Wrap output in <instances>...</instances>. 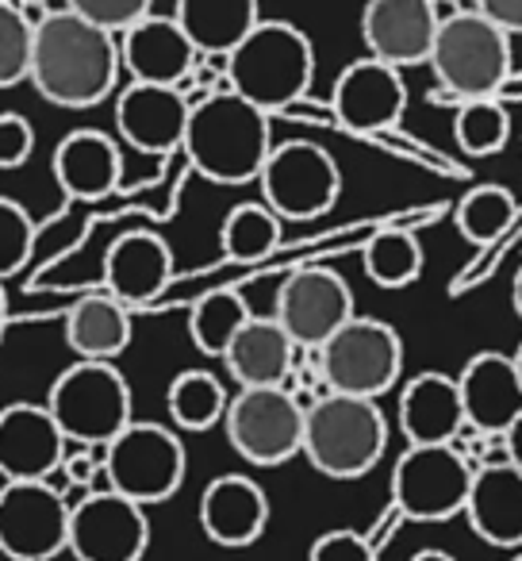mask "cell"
<instances>
[{
  "label": "cell",
  "mask_w": 522,
  "mask_h": 561,
  "mask_svg": "<svg viewBox=\"0 0 522 561\" xmlns=\"http://www.w3.org/2000/svg\"><path fill=\"white\" fill-rule=\"evenodd\" d=\"M119 70L116 39L85 24L70 4H58L55 16L35 32L27 81L58 108H93L116 93Z\"/></svg>",
  "instance_id": "6da1fadb"
},
{
  "label": "cell",
  "mask_w": 522,
  "mask_h": 561,
  "mask_svg": "<svg viewBox=\"0 0 522 561\" xmlns=\"http://www.w3.org/2000/svg\"><path fill=\"white\" fill-rule=\"evenodd\" d=\"M181 154L216 185H246L262 178V165L274 154V124L231 89L211 93L188 112Z\"/></svg>",
  "instance_id": "7a4b0ae2"
},
{
  "label": "cell",
  "mask_w": 522,
  "mask_h": 561,
  "mask_svg": "<svg viewBox=\"0 0 522 561\" xmlns=\"http://www.w3.org/2000/svg\"><path fill=\"white\" fill-rule=\"evenodd\" d=\"M315 78V50L297 24L262 20L227 58V89L266 116L304 101Z\"/></svg>",
  "instance_id": "3957f363"
},
{
  "label": "cell",
  "mask_w": 522,
  "mask_h": 561,
  "mask_svg": "<svg viewBox=\"0 0 522 561\" xmlns=\"http://www.w3.org/2000/svg\"><path fill=\"white\" fill-rule=\"evenodd\" d=\"M430 70L445 101H499V89L511 78V39L499 35L476 9L442 12Z\"/></svg>",
  "instance_id": "277c9868"
},
{
  "label": "cell",
  "mask_w": 522,
  "mask_h": 561,
  "mask_svg": "<svg viewBox=\"0 0 522 561\" xmlns=\"http://www.w3.org/2000/svg\"><path fill=\"white\" fill-rule=\"evenodd\" d=\"M388 446V420L376 400L323 392L304 412V458L335 481L366 477Z\"/></svg>",
  "instance_id": "5b68a950"
},
{
  "label": "cell",
  "mask_w": 522,
  "mask_h": 561,
  "mask_svg": "<svg viewBox=\"0 0 522 561\" xmlns=\"http://www.w3.org/2000/svg\"><path fill=\"white\" fill-rule=\"evenodd\" d=\"M47 412L58 423L62 438L108 450L135 423L131 385L112 362H73L50 385Z\"/></svg>",
  "instance_id": "8992f818"
},
{
  "label": "cell",
  "mask_w": 522,
  "mask_h": 561,
  "mask_svg": "<svg viewBox=\"0 0 522 561\" xmlns=\"http://www.w3.org/2000/svg\"><path fill=\"white\" fill-rule=\"evenodd\" d=\"M315 358H320V377L327 392L376 400L399 381L404 343L392 323L353 316L323 351H315Z\"/></svg>",
  "instance_id": "52a82bcc"
},
{
  "label": "cell",
  "mask_w": 522,
  "mask_h": 561,
  "mask_svg": "<svg viewBox=\"0 0 522 561\" xmlns=\"http://www.w3.org/2000/svg\"><path fill=\"white\" fill-rule=\"evenodd\" d=\"M104 477H108V492L131 504H165L185 481V446L162 423L135 420L104 450Z\"/></svg>",
  "instance_id": "ba28073f"
},
{
  "label": "cell",
  "mask_w": 522,
  "mask_h": 561,
  "mask_svg": "<svg viewBox=\"0 0 522 561\" xmlns=\"http://www.w3.org/2000/svg\"><path fill=\"white\" fill-rule=\"evenodd\" d=\"M473 473L457 446H407L392 469V512L415 523L453 519L465 512Z\"/></svg>",
  "instance_id": "9c48e42d"
},
{
  "label": "cell",
  "mask_w": 522,
  "mask_h": 561,
  "mask_svg": "<svg viewBox=\"0 0 522 561\" xmlns=\"http://www.w3.org/2000/svg\"><path fill=\"white\" fill-rule=\"evenodd\" d=\"M257 185H262V204L281 224L285 219H315L335 208L338 193H343V170L330 158V150L292 139L274 147Z\"/></svg>",
  "instance_id": "30bf717a"
},
{
  "label": "cell",
  "mask_w": 522,
  "mask_h": 561,
  "mask_svg": "<svg viewBox=\"0 0 522 561\" xmlns=\"http://www.w3.org/2000/svg\"><path fill=\"white\" fill-rule=\"evenodd\" d=\"M223 427L250 466H285L304 450V404L289 389H239Z\"/></svg>",
  "instance_id": "8fae6325"
},
{
  "label": "cell",
  "mask_w": 522,
  "mask_h": 561,
  "mask_svg": "<svg viewBox=\"0 0 522 561\" xmlns=\"http://www.w3.org/2000/svg\"><path fill=\"white\" fill-rule=\"evenodd\" d=\"M274 320L297 351H323L353 320V293L335 270L308 265L277 289Z\"/></svg>",
  "instance_id": "7c38bea8"
},
{
  "label": "cell",
  "mask_w": 522,
  "mask_h": 561,
  "mask_svg": "<svg viewBox=\"0 0 522 561\" xmlns=\"http://www.w3.org/2000/svg\"><path fill=\"white\" fill-rule=\"evenodd\" d=\"M70 542V504L47 481L0 489V553L16 561H50Z\"/></svg>",
  "instance_id": "4fadbf2b"
},
{
  "label": "cell",
  "mask_w": 522,
  "mask_h": 561,
  "mask_svg": "<svg viewBox=\"0 0 522 561\" xmlns=\"http://www.w3.org/2000/svg\"><path fill=\"white\" fill-rule=\"evenodd\" d=\"M150 546L147 507L116 496L89 492L70 507V542L66 550L78 561H142Z\"/></svg>",
  "instance_id": "5bb4252c"
},
{
  "label": "cell",
  "mask_w": 522,
  "mask_h": 561,
  "mask_svg": "<svg viewBox=\"0 0 522 561\" xmlns=\"http://www.w3.org/2000/svg\"><path fill=\"white\" fill-rule=\"evenodd\" d=\"M438 24H442V9L430 0H373L361 12V39L373 62L404 70V66L430 62Z\"/></svg>",
  "instance_id": "9a60e30c"
},
{
  "label": "cell",
  "mask_w": 522,
  "mask_h": 561,
  "mask_svg": "<svg viewBox=\"0 0 522 561\" xmlns=\"http://www.w3.org/2000/svg\"><path fill=\"white\" fill-rule=\"evenodd\" d=\"M330 112L335 124L358 135H384L399 124L407 108V85L399 70L381 66L373 58H358L350 62L335 81L330 93Z\"/></svg>",
  "instance_id": "2e32d148"
},
{
  "label": "cell",
  "mask_w": 522,
  "mask_h": 561,
  "mask_svg": "<svg viewBox=\"0 0 522 561\" xmlns=\"http://www.w3.org/2000/svg\"><path fill=\"white\" fill-rule=\"evenodd\" d=\"M66 461V438L50 420L47 404L0 408V477L4 484L47 481Z\"/></svg>",
  "instance_id": "e0dca14e"
},
{
  "label": "cell",
  "mask_w": 522,
  "mask_h": 561,
  "mask_svg": "<svg viewBox=\"0 0 522 561\" xmlns=\"http://www.w3.org/2000/svg\"><path fill=\"white\" fill-rule=\"evenodd\" d=\"M196 62H200V55L193 50V43L185 39L173 16L150 12L119 43V66L131 73V85H162L185 93Z\"/></svg>",
  "instance_id": "ac0fdd59"
},
{
  "label": "cell",
  "mask_w": 522,
  "mask_h": 561,
  "mask_svg": "<svg viewBox=\"0 0 522 561\" xmlns=\"http://www.w3.org/2000/svg\"><path fill=\"white\" fill-rule=\"evenodd\" d=\"M457 389L468 431H480L484 438H503L522 415V381L514 374V358L499 351L473 354L461 369Z\"/></svg>",
  "instance_id": "d6986e66"
},
{
  "label": "cell",
  "mask_w": 522,
  "mask_h": 561,
  "mask_svg": "<svg viewBox=\"0 0 522 561\" xmlns=\"http://www.w3.org/2000/svg\"><path fill=\"white\" fill-rule=\"evenodd\" d=\"M188 112L193 104L181 89L127 85L116 101V127L139 154H173L185 142Z\"/></svg>",
  "instance_id": "ffe728a7"
},
{
  "label": "cell",
  "mask_w": 522,
  "mask_h": 561,
  "mask_svg": "<svg viewBox=\"0 0 522 561\" xmlns=\"http://www.w3.org/2000/svg\"><path fill=\"white\" fill-rule=\"evenodd\" d=\"M173 280L170 242L154 231H127L104 254V285L108 297L124 308H147Z\"/></svg>",
  "instance_id": "44dd1931"
},
{
  "label": "cell",
  "mask_w": 522,
  "mask_h": 561,
  "mask_svg": "<svg viewBox=\"0 0 522 561\" xmlns=\"http://www.w3.org/2000/svg\"><path fill=\"white\" fill-rule=\"evenodd\" d=\"M399 431L407 446H453L468 431L457 377L427 374L411 377L399 392Z\"/></svg>",
  "instance_id": "7402d4cb"
},
{
  "label": "cell",
  "mask_w": 522,
  "mask_h": 561,
  "mask_svg": "<svg viewBox=\"0 0 522 561\" xmlns=\"http://www.w3.org/2000/svg\"><path fill=\"white\" fill-rule=\"evenodd\" d=\"M269 496L262 484L242 473H223L204 489L200 496V527L216 546L242 550L266 535Z\"/></svg>",
  "instance_id": "603a6c76"
},
{
  "label": "cell",
  "mask_w": 522,
  "mask_h": 561,
  "mask_svg": "<svg viewBox=\"0 0 522 561\" xmlns=\"http://www.w3.org/2000/svg\"><path fill=\"white\" fill-rule=\"evenodd\" d=\"M465 515L484 542L522 546V469L511 461L476 466Z\"/></svg>",
  "instance_id": "cb8c5ba5"
},
{
  "label": "cell",
  "mask_w": 522,
  "mask_h": 561,
  "mask_svg": "<svg viewBox=\"0 0 522 561\" xmlns=\"http://www.w3.org/2000/svg\"><path fill=\"white\" fill-rule=\"evenodd\" d=\"M55 181L73 201H101L124 181V154L104 131L81 127L55 147Z\"/></svg>",
  "instance_id": "d4e9b609"
},
{
  "label": "cell",
  "mask_w": 522,
  "mask_h": 561,
  "mask_svg": "<svg viewBox=\"0 0 522 561\" xmlns=\"http://www.w3.org/2000/svg\"><path fill=\"white\" fill-rule=\"evenodd\" d=\"M177 27L200 58H227L262 24L254 0H177Z\"/></svg>",
  "instance_id": "484cf974"
},
{
  "label": "cell",
  "mask_w": 522,
  "mask_h": 561,
  "mask_svg": "<svg viewBox=\"0 0 522 561\" xmlns=\"http://www.w3.org/2000/svg\"><path fill=\"white\" fill-rule=\"evenodd\" d=\"M297 362L292 339L277 328V320H250L223 354L227 374L239 381V389H285Z\"/></svg>",
  "instance_id": "4316f807"
},
{
  "label": "cell",
  "mask_w": 522,
  "mask_h": 561,
  "mask_svg": "<svg viewBox=\"0 0 522 561\" xmlns=\"http://www.w3.org/2000/svg\"><path fill=\"white\" fill-rule=\"evenodd\" d=\"M66 343L78 362H112L131 346V308L108 293H89L66 316Z\"/></svg>",
  "instance_id": "83f0119b"
},
{
  "label": "cell",
  "mask_w": 522,
  "mask_h": 561,
  "mask_svg": "<svg viewBox=\"0 0 522 561\" xmlns=\"http://www.w3.org/2000/svg\"><path fill=\"white\" fill-rule=\"evenodd\" d=\"M250 320H254V316H250V305L242 293L216 289V293H208V297L196 300L193 316H188V335H193V343L200 354L223 358Z\"/></svg>",
  "instance_id": "f1b7e54d"
},
{
  "label": "cell",
  "mask_w": 522,
  "mask_h": 561,
  "mask_svg": "<svg viewBox=\"0 0 522 561\" xmlns=\"http://www.w3.org/2000/svg\"><path fill=\"white\" fill-rule=\"evenodd\" d=\"M361 265L381 289H407L422 273V247L407 227H381L361 250Z\"/></svg>",
  "instance_id": "f546056e"
},
{
  "label": "cell",
  "mask_w": 522,
  "mask_h": 561,
  "mask_svg": "<svg viewBox=\"0 0 522 561\" xmlns=\"http://www.w3.org/2000/svg\"><path fill=\"white\" fill-rule=\"evenodd\" d=\"M227 389L219 385V377H211L208 369H185L170 381L165 392V408H170V420L181 431H208L216 427L227 415Z\"/></svg>",
  "instance_id": "4dcf8cb0"
},
{
  "label": "cell",
  "mask_w": 522,
  "mask_h": 561,
  "mask_svg": "<svg viewBox=\"0 0 522 561\" xmlns=\"http://www.w3.org/2000/svg\"><path fill=\"white\" fill-rule=\"evenodd\" d=\"M219 242H223V254L231 262H262L281 247V219L257 201L234 204L223 219Z\"/></svg>",
  "instance_id": "1f68e13d"
},
{
  "label": "cell",
  "mask_w": 522,
  "mask_h": 561,
  "mask_svg": "<svg viewBox=\"0 0 522 561\" xmlns=\"http://www.w3.org/2000/svg\"><path fill=\"white\" fill-rule=\"evenodd\" d=\"M453 219H457V231L465 234L468 242L488 247V242L503 239L507 227L514 224V196L507 193L503 185H491V181L488 185H476L461 196Z\"/></svg>",
  "instance_id": "d6a6232c"
},
{
  "label": "cell",
  "mask_w": 522,
  "mask_h": 561,
  "mask_svg": "<svg viewBox=\"0 0 522 561\" xmlns=\"http://www.w3.org/2000/svg\"><path fill=\"white\" fill-rule=\"evenodd\" d=\"M453 135H457V147L468 158H491L511 139V116L499 101L461 104L457 119H453Z\"/></svg>",
  "instance_id": "836d02e7"
},
{
  "label": "cell",
  "mask_w": 522,
  "mask_h": 561,
  "mask_svg": "<svg viewBox=\"0 0 522 561\" xmlns=\"http://www.w3.org/2000/svg\"><path fill=\"white\" fill-rule=\"evenodd\" d=\"M35 32L24 24L12 0H0V89H12L32 73Z\"/></svg>",
  "instance_id": "e575fe53"
},
{
  "label": "cell",
  "mask_w": 522,
  "mask_h": 561,
  "mask_svg": "<svg viewBox=\"0 0 522 561\" xmlns=\"http://www.w3.org/2000/svg\"><path fill=\"white\" fill-rule=\"evenodd\" d=\"M35 242V224L27 216L24 204L0 196V280L12 277L16 270H24L27 254Z\"/></svg>",
  "instance_id": "d590c367"
},
{
  "label": "cell",
  "mask_w": 522,
  "mask_h": 561,
  "mask_svg": "<svg viewBox=\"0 0 522 561\" xmlns=\"http://www.w3.org/2000/svg\"><path fill=\"white\" fill-rule=\"evenodd\" d=\"M85 24H93L104 35H127L131 27H139L150 16L147 0H73L70 4Z\"/></svg>",
  "instance_id": "8d00e7d4"
},
{
  "label": "cell",
  "mask_w": 522,
  "mask_h": 561,
  "mask_svg": "<svg viewBox=\"0 0 522 561\" xmlns=\"http://www.w3.org/2000/svg\"><path fill=\"white\" fill-rule=\"evenodd\" d=\"M308 561H376V546L361 530H327L312 542Z\"/></svg>",
  "instance_id": "74e56055"
},
{
  "label": "cell",
  "mask_w": 522,
  "mask_h": 561,
  "mask_svg": "<svg viewBox=\"0 0 522 561\" xmlns=\"http://www.w3.org/2000/svg\"><path fill=\"white\" fill-rule=\"evenodd\" d=\"M35 150V127L20 112H0V170H20Z\"/></svg>",
  "instance_id": "f35d334b"
},
{
  "label": "cell",
  "mask_w": 522,
  "mask_h": 561,
  "mask_svg": "<svg viewBox=\"0 0 522 561\" xmlns=\"http://www.w3.org/2000/svg\"><path fill=\"white\" fill-rule=\"evenodd\" d=\"M476 12H480L499 35H507V39L522 35V0H480Z\"/></svg>",
  "instance_id": "ab89813d"
},
{
  "label": "cell",
  "mask_w": 522,
  "mask_h": 561,
  "mask_svg": "<svg viewBox=\"0 0 522 561\" xmlns=\"http://www.w3.org/2000/svg\"><path fill=\"white\" fill-rule=\"evenodd\" d=\"M62 469H66V481L78 484V489H89L96 469H104V461H96L89 450H81V454H70V458L62 461Z\"/></svg>",
  "instance_id": "60d3db41"
},
{
  "label": "cell",
  "mask_w": 522,
  "mask_h": 561,
  "mask_svg": "<svg viewBox=\"0 0 522 561\" xmlns=\"http://www.w3.org/2000/svg\"><path fill=\"white\" fill-rule=\"evenodd\" d=\"M281 116H289V119H312V124H320V127H338L335 124V112H330V104H308V96H304V101H297V104H289V108H285Z\"/></svg>",
  "instance_id": "b9f144b4"
},
{
  "label": "cell",
  "mask_w": 522,
  "mask_h": 561,
  "mask_svg": "<svg viewBox=\"0 0 522 561\" xmlns=\"http://www.w3.org/2000/svg\"><path fill=\"white\" fill-rule=\"evenodd\" d=\"M503 454H507V461H511L514 469H522V415L511 423V431L503 435Z\"/></svg>",
  "instance_id": "7bdbcfd3"
},
{
  "label": "cell",
  "mask_w": 522,
  "mask_h": 561,
  "mask_svg": "<svg viewBox=\"0 0 522 561\" xmlns=\"http://www.w3.org/2000/svg\"><path fill=\"white\" fill-rule=\"evenodd\" d=\"M511 305H514V312H519V320H522V270L514 273V289H511Z\"/></svg>",
  "instance_id": "ee69618b"
},
{
  "label": "cell",
  "mask_w": 522,
  "mask_h": 561,
  "mask_svg": "<svg viewBox=\"0 0 522 561\" xmlns=\"http://www.w3.org/2000/svg\"><path fill=\"white\" fill-rule=\"evenodd\" d=\"M411 561H453V558H450L445 550H419Z\"/></svg>",
  "instance_id": "f6af8a7d"
},
{
  "label": "cell",
  "mask_w": 522,
  "mask_h": 561,
  "mask_svg": "<svg viewBox=\"0 0 522 561\" xmlns=\"http://www.w3.org/2000/svg\"><path fill=\"white\" fill-rule=\"evenodd\" d=\"M4 328H9V297H4V285H0V339H4Z\"/></svg>",
  "instance_id": "bcb514c9"
},
{
  "label": "cell",
  "mask_w": 522,
  "mask_h": 561,
  "mask_svg": "<svg viewBox=\"0 0 522 561\" xmlns=\"http://www.w3.org/2000/svg\"><path fill=\"white\" fill-rule=\"evenodd\" d=\"M514 374H519V381H522V346H519V354H514Z\"/></svg>",
  "instance_id": "7dc6e473"
}]
</instances>
